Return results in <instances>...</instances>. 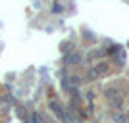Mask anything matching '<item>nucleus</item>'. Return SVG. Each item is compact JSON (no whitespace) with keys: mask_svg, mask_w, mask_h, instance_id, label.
I'll return each instance as SVG.
<instances>
[]
</instances>
